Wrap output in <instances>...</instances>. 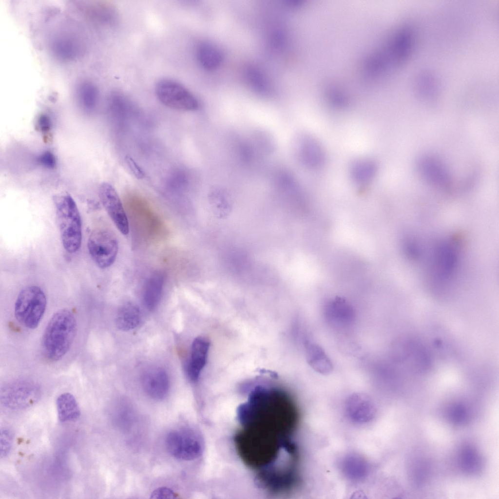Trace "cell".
Listing matches in <instances>:
<instances>
[{
  "label": "cell",
  "instance_id": "obj_1",
  "mask_svg": "<svg viewBox=\"0 0 499 499\" xmlns=\"http://www.w3.org/2000/svg\"><path fill=\"white\" fill-rule=\"evenodd\" d=\"M430 248L427 256V273L432 287L438 290L448 288L455 281L461 261L457 241L451 238L440 240Z\"/></svg>",
  "mask_w": 499,
  "mask_h": 499
},
{
  "label": "cell",
  "instance_id": "obj_2",
  "mask_svg": "<svg viewBox=\"0 0 499 499\" xmlns=\"http://www.w3.org/2000/svg\"><path fill=\"white\" fill-rule=\"evenodd\" d=\"M77 329L76 318L69 310L61 309L53 314L42 340L43 351L48 360L57 362L65 356L74 342Z\"/></svg>",
  "mask_w": 499,
  "mask_h": 499
},
{
  "label": "cell",
  "instance_id": "obj_3",
  "mask_svg": "<svg viewBox=\"0 0 499 499\" xmlns=\"http://www.w3.org/2000/svg\"><path fill=\"white\" fill-rule=\"evenodd\" d=\"M54 203L63 247L68 253H76L80 249L82 241V222L77 206L68 194L56 196Z\"/></svg>",
  "mask_w": 499,
  "mask_h": 499
},
{
  "label": "cell",
  "instance_id": "obj_4",
  "mask_svg": "<svg viewBox=\"0 0 499 499\" xmlns=\"http://www.w3.org/2000/svg\"><path fill=\"white\" fill-rule=\"evenodd\" d=\"M46 305V295L40 287H26L21 290L15 301V317L24 327L35 329L43 317Z\"/></svg>",
  "mask_w": 499,
  "mask_h": 499
},
{
  "label": "cell",
  "instance_id": "obj_5",
  "mask_svg": "<svg viewBox=\"0 0 499 499\" xmlns=\"http://www.w3.org/2000/svg\"><path fill=\"white\" fill-rule=\"evenodd\" d=\"M155 93L162 104L173 109L193 111L200 107L196 96L182 84L173 79L159 80L155 85Z\"/></svg>",
  "mask_w": 499,
  "mask_h": 499
},
{
  "label": "cell",
  "instance_id": "obj_6",
  "mask_svg": "<svg viewBox=\"0 0 499 499\" xmlns=\"http://www.w3.org/2000/svg\"><path fill=\"white\" fill-rule=\"evenodd\" d=\"M39 386L33 381L20 379L10 382L0 390V401L4 407L11 410L28 408L41 396Z\"/></svg>",
  "mask_w": 499,
  "mask_h": 499
},
{
  "label": "cell",
  "instance_id": "obj_7",
  "mask_svg": "<svg viewBox=\"0 0 499 499\" xmlns=\"http://www.w3.org/2000/svg\"><path fill=\"white\" fill-rule=\"evenodd\" d=\"M87 248L95 264L101 269H106L115 260L118 250V241L112 232L99 229L91 233Z\"/></svg>",
  "mask_w": 499,
  "mask_h": 499
},
{
  "label": "cell",
  "instance_id": "obj_8",
  "mask_svg": "<svg viewBox=\"0 0 499 499\" xmlns=\"http://www.w3.org/2000/svg\"><path fill=\"white\" fill-rule=\"evenodd\" d=\"M165 443L170 454L181 460L195 459L202 451L200 438L193 431L187 429L172 431L166 436Z\"/></svg>",
  "mask_w": 499,
  "mask_h": 499
},
{
  "label": "cell",
  "instance_id": "obj_9",
  "mask_svg": "<svg viewBox=\"0 0 499 499\" xmlns=\"http://www.w3.org/2000/svg\"><path fill=\"white\" fill-rule=\"evenodd\" d=\"M99 197L108 214L118 230L124 235L129 232L127 216L118 194L110 184L104 182L99 188Z\"/></svg>",
  "mask_w": 499,
  "mask_h": 499
},
{
  "label": "cell",
  "instance_id": "obj_10",
  "mask_svg": "<svg viewBox=\"0 0 499 499\" xmlns=\"http://www.w3.org/2000/svg\"><path fill=\"white\" fill-rule=\"evenodd\" d=\"M141 384L146 393L155 400L165 398L169 392V376L160 367L153 366L146 369L142 374Z\"/></svg>",
  "mask_w": 499,
  "mask_h": 499
},
{
  "label": "cell",
  "instance_id": "obj_11",
  "mask_svg": "<svg viewBox=\"0 0 499 499\" xmlns=\"http://www.w3.org/2000/svg\"><path fill=\"white\" fill-rule=\"evenodd\" d=\"M209 347L210 342L205 337H197L192 342L187 365L188 376L192 382L198 381L207 363Z\"/></svg>",
  "mask_w": 499,
  "mask_h": 499
},
{
  "label": "cell",
  "instance_id": "obj_12",
  "mask_svg": "<svg viewBox=\"0 0 499 499\" xmlns=\"http://www.w3.org/2000/svg\"><path fill=\"white\" fill-rule=\"evenodd\" d=\"M299 150L300 158L307 168L317 170L324 165L326 158L325 151L320 143L313 137L304 138Z\"/></svg>",
  "mask_w": 499,
  "mask_h": 499
},
{
  "label": "cell",
  "instance_id": "obj_13",
  "mask_svg": "<svg viewBox=\"0 0 499 499\" xmlns=\"http://www.w3.org/2000/svg\"><path fill=\"white\" fill-rule=\"evenodd\" d=\"M165 280V274L160 271L153 272L146 280L142 289V300L148 309H154L159 303Z\"/></svg>",
  "mask_w": 499,
  "mask_h": 499
},
{
  "label": "cell",
  "instance_id": "obj_14",
  "mask_svg": "<svg viewBox=\"0 0 499 499\" xmlns=\"http://www.w3.org/2000/svg\"><path fill=\"white\" fill-rule=\"evenodd\" d=\"M305 350L307 360L315 371L327 375L332 371V363L320 346L312 342L307 341Z\"/></svg>",
  "mask_w": 499,
  "mask_h": 499
},
{
  "label": "cell",
  "instance_id": "obj_15",
  "mask_svg": "<svg viewBox=\"0 0 499 499\" xmlns=\"http://www.w3.org/2000/svg\"><path fill=\"white\" fill-rule=\"evenodd\" d=\"M142 313L139 307L131 303H126L118 309L115 318L117 328L123 331L133 329L142 321Z\"/></svg>",
  "mask_w": 499,
  "mask_h": 499
},
{
  "label": "cell",
  "instance_id": "obj_16",
  "mask_svg": "<svg viewBox=\"0 0 499 499\" xmlns=\"http://www.w3.org/2000/svg\"><path fill=\"white\" fill-rule=\"evenodd\" d=\"M377 166L373 160L363 158L354 161L350 168L351 177L353 182L359 186L369 184L375 177Z\"/></svg>",
  "mask_w": 499,
  "mask_h": 499
},
{
  "label": "cell",
  "instance_id": "obj_17",
  "mask_svg": "<svg viewBox=\"0 0 499 499\" xmlns=\"http://www.w3.org/2000/svg\"><path fill=\"white\" fill-rule=\"evenodd\" d=\"M56 404L58 418L61 422L76 421L80 415L77 402L75 397L70 393L60 394L57 399Z\"/></svg>",
  "mask_w": 499,
  "mask_h": 499
},
{
  "label": "cell",
  "instance_id": "obj_18",
  "mask_svg": "<svg viewBox=\"0 0 499 499\" xmlns=\"http://www.w3.org/2000/svg\"><path fill=\"white\" fill-rule=\"evenodd\" d=\"M76 95L79 104L84 110L91 111L96 107L98 92L92 82L84 80L79 82L76 86Z\"/></svg>",
  "mask_w": 499,
  "mask_h": 499
},
{
  "label": "cell",
  "instance_id": "obj_19",
  "mask_svg": "<svg viewBox=\"0 0 499 499\" xmlns=\"http://www.w3.org/2000/svg\"><path fill=\"white\" fill-rule=\"evenodd\" d=\"M329 317L335 322H347L352 318V310L343 299L337 298L330 302L326 309Z\"/></svg>",
  "mask_w": 499,
  "mask_h": 499
},
{
  "label": "cell",
  "instance_id": "obj_20",
  "mask_svg": "<svg viewBox=\"0 0 499 499\" xmlns=\"http://www.w3.org/2000/svg\"><path fill=\"white\" fill-rule=\"evenodd\" d=\"M14 440L12 431L8 428L3 427L0 430V456L6 457L10 453Z\"/></svg>",
  "mask_w": 499,
  "mask_h": 499
},
{
  "label": "cell",
  "instance_id": "obj_21",
  "mask_svg": "<svg viewBox=\"0 0 499 499\" xmlns=\"http://www.w3.org/2000/svg\"><path fill=\"white\" fill-rule=\"evenodd\" d=\"M125 162L132 174L138 179H142L145 176L144 171L131 157L126 156Z\"/></svg>",
  "mask_w": 499,
  "mask_h": 499
},
{
  "label": "cell",
  "instance_id": "obj_22",
  "mask_svg": "<svg viewBox=\"0 0 499 499\" xmlns=\"http://www.w3.org/2000/svg\"><path fill=\"white\" fill-rule=\"evenodd\" d=\"M38 161L42 166L48 169H53L56 165V158L50 151H45L39 155Z\"/></svg>",
  "mask_w": 499,
  "mask_h": 499
},
{
  "label": "cell",
  "instance_id": "obj_23",
  "mask_svg": "<svg viewBox=\"0 0 499 499\" xmlns=\"http://www.w3.org/2000/svg\"><path fill=\"white\" fill-rule=\"evenodd\" d=\"M176 494L171 489L167 487H160L154 490L151 494V498L155 499H173L176 498Z\"/></svg>",
  "mask_w": 499,
  "mask_h": 499
},
{
  "label": "cell",
  "instance_id": "obj_24",
  "mask_svg": "<svg viewBox=\"0 0 499 499\" xmlns=\"http://www.w3.org/2000/svg\"><path fill=\"white\" fill-rule=\"evenodd\" d=\"M52 121L50 117L45 114L39 116L37 121V126L39 130L45 133L48 132L52 127Z\"/></svg>",
  "mask_w": 499,
  "mask_h": 499
}]
</instances>
